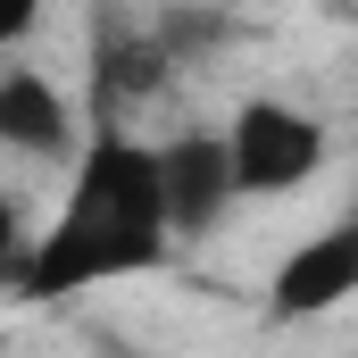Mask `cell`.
<instances>
[{"label": "cell", "instance_id": "5", "mask_svg": "<svg viewBox=\"0 0 358 358\" xmlns=\"http://www.w3.org/2000/svg\"><path fill=\"white\" fill-rule=\"evenodd\" d=\"M176 84V59L150 42V25L142 17H100V34H92V125H117L134 100H159V92Z\"/></svg>", "mask_w": 358, "mask_h": 358}, {"label": "cell", "instance_id": "3", "mask_svg": "<svg viewBox=\"0 0 358 358\" xmlns=\"http://www.w3.org/2000/svg\"><path fill=\"white\" fill-rule=\"evenodd\" d=\"M150 167H159V200H167V234H176V242H200V234L225 225L234 176H225L217 125H183L167 142H150Z\"/></svg>", "mask_w": 358, "mask_h": 358}, {"label": "cell", "instance_id": "1", "mask_svg": "<svg viewBox=\"0 0 358 358\" xmlns=\"http://www.w3.org/2000/svg\"><path fill=\"white\" fill-rule=\"evenodd\" d=\"M167 259H176V234H167V200H159L150 142L125 134V125H92V142L67 167L59 217L25 242V259L8 275V300L17 308H59V300L100 292V283L150 275V267H167Z\"/></svg>", "mask_w": 358, "mask_h": 358}, {"label": "cell", "instance_id": "7", "mask_svg": "<svg viewBox=\"0 0 358 358\" xmlns=\"http://www.w3.org/2000/svg\"><path fill=\"white\" fill-rule=\"evenodd\" d=\"M142 25H150V42H159L176 67L225 50V42H242V17H225V8H159V17H142Z\"/></svg>", "mask_w": 358, "mask_h": 358}, {"label": "cell", "instance_id": "2", "mask_svg": "<svg viewBox=\"0 0 358 358\" xmlns=\"http://www.w3.org/2000/svg\"><path fill=\"white\" fill-rule=\"evenodd\" d=\"M217 142H225L234 200H283V192L317 183L325 150H334V134H325L317 108H292V100H267V92L242 100V108L217 125Z\"/></svg>", "mask_w": 358, "mask_h": 358}, {"label": "cell", "instance_id": "6", "mask_svg": "<svg viewBox=\"0 0 358 358\" xmlns=\"http://www.w3.org/2000/svg\"><path fill=\"white\" fill-rule=\"evenodd\" d=\"M0 150L76 167V108L42 67H0Z\"/></svg>", "mask_w": 358, "mask_h": 358}, {"label": "cell", "instance_id": "8", "mask_svg": "<svg viewBox=\"0 0 358 358\" xmlns=\"http://www.w3.org/2000/svg\"><path fill=\"white\" fill-rule=\"evenodd\" d=\"M17 259H25V208H17V192L0 183V292H8Z\"/></svg>", "mask_w": 358, "mask_h": 358}, {"label": "cell", "instance_id": "9", "mask_svg": "<svg viewBox=\"0 0 358 358\" xmlns=\"http://www.w3.org/2000/svg\"><path fill=\"white\" fill-rule=\"evenodd\" d=\"M34 34H42V0H0V59L25 50Z\"/></svg>", "mask_w": 358, "mask_h": 358}, {"label": "cell", "instance_id": "4", "mask_svg": "<svg viewBox=\"0 0 358 358\" xmlns=\"http://www.w3.org/2000/svg\"><path fill=\"white\" fill-rule=\"evenodd\" d=\"M358 292V225H325V234H308L283 267L267 275V317L275 325H300V317H334L342 300Z\"/></svg>", "mask_w": 358, "mask_h": 358}]
</instances>
